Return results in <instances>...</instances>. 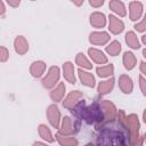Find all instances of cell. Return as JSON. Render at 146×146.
Returning <instances> with one entry per match:
<instances>
[{"label": "cell", "mask_w": 146, "mask_h": 146, "mask_svg": "<svg viewBox=\"0 0 146 146\" xmlns=\"http://www.w3.org/2000/svg\"><path fill=\"white\" fill-rule=\"evenodd\" d=\"M110 8L116 13L117 15L120 16H125V7L123 5L122 1H119V0H112L110 2Z\"/></svg>", "instance_id": "obj_17"}, {"label": "cell", "mask_w": 146, "mask_h": 146, "mask_svg": "<svg viewBox=\"0 0 146 146\" xmlns=\"http://www.w3.org/2000/svg\"><path fill=\"white\" fill-rule=\"evenodd\" d=\"M136 57L132 52H125L123 55V64H124V67L127 70H131L135 67L136 65Z\"/></svg>", "instance_id": "obj_21"}, {"label": "cell", "mask_w": 146, "mask_h": 146, "mask_svg": "<svg viewBox=\"0 0 146 146\" xmlns=\"http://www.w3.org/2000/svg\"><path fill=\"white\" fill-rule=\"evenodd\" d=\"M113 86H114V79H110V80L103 81L98 86V92L100 95H105V94L110 92L113 89Z\"/></svg>", "instance_id": "obj_20"}, {"label": "cell", "mask_w": 146, "mask_h": 146, "mask_svg": "<svg viewBox=\"0 0 146 146\" xmlns=\"http://www.w3.org/2000/svg\"><path fill=\"white\" fill-rule=\"evenodd\" d=\"M47 115H48V120L50 122V124L54 127V128H58L59 125V120H60V113H59V110L56 105H50L48 107V111H47Z\"/></svg>", "instance_id": "obj_4"}, {"label": "cell", "mask_w": 146, "mask_h": 146, "mask_svg": "<svg viewBox=\"0 0 146 146\" xmlns=\"http://www.w3.org/2000/svg\"><path fill=\"white\" fill-rule=\"evenodd\" d=\"M8 3H9L10 6H13V7H17V6L19 5V1H18V0H16V1H13V0H8Z\"/></svg>", "instance_id": "obj_32"}, {"label": "cell", "mask_w": 146, "mask_h": 146, "mask_svg": "<svg viewBox=\"0 0 146 146\" xmlns=\"http://www.w3.org/2000/svg\"><path fill=\"white\" fill-rule=\"evenodd\" d=\"M79 73V76H80V80L82 81L83 84L88 86V87H94L95 86V78L91 73H88V72H84L82 70H79L78 71Z\"/></svg>", "instance_id": "obj_16"}, {"label": "cell", "mask_w": 146, "mask_h": 146, "mask_svg": "<svg viewBox=\"0 0 146 146\" xmlns=\"http://www.w3.org/2000/svg\"><path fill=\"white\" fill-rule=\"evenodd\" d=\"M106 51L111 55V56H116L119 55V52L121 51V44L119 41H113L110 43V46L106 47Z\"/></svg>", "instance_id": "obj_25"}, {"label": "cell", "mask_w": 146, "mask_h": 146, "mask_svg": "<svg viewBox=\"0 0 146 146\" xmlns=\"http://www.w3.org/2000/svg\"><path fill=\"white\" fill-rule=\"evenodd\" d=\"M110 40V35L106 32H92L89 36V41L92 44H105Z\"/></svg>", "instance_id": "obj_5"}, {"label": "cell", "mask_w": 146, "mask_h": 146, "mask_svg": "<svg viewBox=\"0 0 146 146\" xmlns=\"http://www.w3.org/2000/svg\"><path fill=\"white\" fill-rule=\"evenodd\" d=\"M39 135H40L41 138H43L44 140H47L49 143H52L54 141V137H52L49 128L47 125H44V124H41L39 127Z\"/></svg>", "instance_id": "obj_23"}, {"label": "cell", "mask_w": 146, "mask_h": 146, "mask_svg": "<svg viewBox=\"0 0 146 146\" xmlns=\"http://www.w3.org/2000/svg\"><path fill=\"white\" fill-rule=\"evenodd\" d=\"M56 137H57V140L60 144V146H76L78 145V140L74 137H66L60 133H58Z\"/></svg>", "instance_id": "obj_19"}, {"label": "cell", "mask_w": 146, "mask_h": 146, "mask_svg": "<svg viewBox=\"0 0 146 146\" xmlns=\"http://www.w3.org/2000/svg\"><path fill=\"white\" fill-rule=\"evenodd\" d=\"M119 86H120L121 90L124 94H130L132 91V88H133V84H132L131 79L128 75H125V74H123V75L120 76V79H119Z\"/></svg>", "instance_id": "obj_9"}, {"label": "cell", "mask_w": 146, "mask_h": 146, "mask_svg": "<svg viewBox=\"0 0 146 146\" xmlns=\"http://www.w3.org/2000/svg\"><path fill=\"white\" fill-rule=\"evenodd\" d=\"M8 56H9L8 50H7L5 47H1V48H0V60H1L2 63L6 62L7 58H8Z\"/></svg>", "instance_id": "obj_28"}, {"label": "cell", "mask_w": 146, "mask_h": 146, "mask_svg": "<svg viewBox=\"0 0 146 146\" xmlns=\"http://www.w3.org/2000/svg\"><path fill=\"white\" fill-rule=\"evenodd\" d=\"M139 86H140V89H141L144 96H146V80L143 76H139Z\"/></svg>", "instance_id": "obj_29"}, {"label": "cell", "mask_w": 146, "mask_h": 146, "mask_svg": "<svg viewBox=\"0 0 146 146\" xmlns=\"http://www.w3.org/2000/svg\"><path fill=\"white\" fill-rule=\"evenodd\" d=\"M74 129H73V125H72V121L68 116H65L63 119V122H62V127H60V130H59V133L63 135V136H67V135H71L73 133Z\"/></svg>", "instance_id": "obj_15"}, {"label": "cell", "mask_w": 146, "mask_h": 146, "mask_svg": "<svg viewBox=\"0 0 146 146\" xmlns=\"http://www.w3.org/2000/svg\"><path fill=\"white\" fill-rule=\"evenodd\" d=\"M141 40H143V43H145V44H146V34H145V35H143Z\"/></svg>", "instance_id": "obj_36"}, {"label": "cell", "mask_w": 146, "mask_h": 146, "mask_svg": "<svg viewBox=\"0 0 146 146\" xmlns=\"http://www.w3.org/2000/svg\"><path fill=\"white\" fill-rule=\"evenodd\" d=\"M99 106H100V110H102V113H103L102 122L106 123V122L114 121V119L116 116V108L113 105V103H111L110 100H103L99 104Z\"/></svg>", "instance_id": "obj_2"}, {"label": "cell", "mask_w": 146, "mask_h": 146, "mask_svg": "<svg viewBox=\"0 0 146 146\" xmlns=\"http://www.w3.org/2000/svg\"><path fill=\"white\" fill-rule=\"evenodd\" d=\"M140 71L146 75V63L145 62H141L140 63Z\"/></svg>", "instance_id": "obj_31"}, {"label": "cell", "mask_w": 146, "mask_h": 146, "mask_svg": "<svg viewBox=\"0 0 146 146\" xmlns=\"http://www.w3.org/2000/svg\"><path fill=\"white\" fill-rule=\"evenodd\" d=\"M143 119H144V122L146 123V110H145L144 113H143Z\"/></svg>", "instance_id": "obj_35"}, {"label": "cell", "mask_w": 146, "mask_h": 146, "mask_svg": "<svg viewBox=\"0 0 146 146\" xmlns=\"http://www.w3.org/2000/svg\"><path fill=\"white\" fill-rule=\"evenodd\" d=\"M86 146H94V145H91V144H87Z\"/></svg>", "instance_id": "obj_38"}, {"label": "cell", "mask_w": 146, "mask_h": 146, "mask_svg": "<svg viewBox=\"0 0 146 146\" xmlns=\"http://www.w3.org/2000/svg\"><path fill=\"white\" fill-rule=\"evenodd\" d=\"M14 46H15V50H16V52H18L19 55H24V54L27 51V49H29L27 41H26L25 38L22 36V35H18V36L15 39Z\"/></svg>", "instance_id": "obj_12"}, {"label": "cell", "mask_w": 146, "mask_h": 146, "mask_svg": "<svg viewBox=\"0 0 146 146\" xmlns=\"http://www.w3.org/2000/svg\"><path fill=\"white\" fill-rule=\"evenodd\" d=\"M110 31L114 34H117V33H121L124 29V24L121 19L116 18L115 16L113 15H110Z\"/></svg>", "instance_id": "obj_7"}, {"label": "cell", "mask_w": 146, "mask_h": 146, "mask_svg": "<svg viewBox=\"0 0 146 146\" xmlns=\"http://www.w3.org/2000/svg\"><path fill=\"white\" fill-rule=\"evenodd\" d=\"M114 72V67L112 64H108V65H105V66H100V67H97V74L99 76H110L112 75Z\"/></svg>", "instance_id": "obj_24"}, {"label": "cell", "mask_w": 146, "mask_h": 146, "mask_svg": "<svg viewBox=\"0 0 146 146\" xmlns=\"http://www.w3.org/2000/svg\"><path fill=\"white\" fill-rule=\"evenodd\" d=\"M145 140H146V133H145Z\"/></svg>", "instance_id": "obj_39"}, {"label": "cell", "mask_w": 146, "mask_h": 146, "mask_svg": "<svg viewBox=\"0 0 146 146\" xmlns=\"http://www.w3.org/2000/svg\"><path fill=\"white\" fill-rule=\"evenodd\" d=\"M89 3H90V6H92V7H100V6L104 3V1H103V0H90Z\"/></svg>", "instance_id": "obj_30"}, {"label": "cell", "mask_w": 146, "mask_h": 146, "mask_svg": "<svg viewBox=\"0 0 146 146\" xmlns=\"http://www.w3.org/2000/svg\"><path fill=\"white\" fill-rule=\"evenodd\" d=\"M88 54L91 57V59L95 63H97V64H105V63H107V57L100 50H98V49L90 48V49H88Z\"/></svg>", "instance_id": "obj_8"}, {"label": "cell", "mask_w": 146, "mask_h": 146, "mask_svg": "<svg viewBox=\"0 0 146 146\" xmlns=\"http://www.w3.org/2000/svg\"><path fill=\"white\" fill-rule=\"evenodd\" d=\"M125 42L128 43L129 47H131V48H133V49H138V48L140 47L139 41H138V39H137V35H136L133 32H131V31L125 34Z\"/></svg>", "instance_id": "obj_22"}, {"label": "cell", "mask_w": 146, "mask_h": 146, "mask_svg": "<svg viewBox=\"0 0 146 146\" xmlns=\"http://www.w3.org/2000/svg\"><path fill=\"white\" fill-rule=\"evenodd\" d=\"M80 98H82V92H80V91H72L67 97H66V99L64 100V103H63V105H64V107H66V108H73L75 105H76V103L79 102V99Z\"/></svg>", "instance_id": "obj_6"}, {"label": "cell", "mask_w": 146, "mask_h": 146, "mask_svg": "<svg viewBox=\"0 0 146 146\" xmlns=\"http://www.w3.org/2000/svg\"><path fill=\"white\" fill-rule=\"evenodd\" d=\"M129 8H130V19L136 21V19H138V18L141 16V13H143V5H141L140 2H138V1L130 2Z\"/></svg>", "instance_id": "obj_10"}, {"label": "cell", "mask_w": 146, "mask_h": 146, "mask_svg": "<svg viewBox=\"0 0 146 146\" xmlns=\"http://www.w3.org/2000/svg\"><path fill=\"white\" fill-rule=\"evenodd\" d=\"M64 94H65V86H64V83H59V84L50 92V96H51L52 100L59 102V100H62V98L64 97Z\"/></svg>", "instance_id": "obj_18"}, {"label": "cell", "mask_w": 146, "mask_h": 146, "mask_svg": "<svg viewBox=\"0 0 146 146\" xmlns=\"http://www.w3.org/2000/svg\"><path fill=\"white\" fill-rule=\"evenodd\" d=\"M0 13H1V15H3L5 14V5H3V2L2 1H0Z\"/></svg>", "instance_id": "obj_33"}, {"label": "cell", "mask_w": 146, "mask_h": 146, "mask_svg": "<svg viewBox=\"0 0 146 146\" xmlns=\"http://www.w3.org/2000/svg\"><path fill=\"white\" fill-rule=\"evenodd\" d=\"M75 62H76V64H78L79 66H82V67H84V68H91V67H92L91 63H90V62L86 58V56H84L83 54H81V52L76 55Z\"/></svg>", "instance_id": "obj_26"}, {"label": "cell", "mask_w": 146, "mask_h": 146, "mask_svg": "<svg viewBox=\"0 0 146 146\" xmlns=\"http://www.w3.org/2000/svg\"><path fill=\"white\" fill-rule=\"evenodd\" d=\"M44 70H46V64L43 62H34L30 67V72L34 78L41 76Z\"/></svg>", "instance_id": "obj_14"}, {"label": "cell", "mask_w": 146, "mask_h": 146, "mask_svg": "<svg viewBox=\"0 0 146 146\" xmlns=\"http://www.w3.org/2000/svg\"><path fill=\"white\" fill-rule=\"evenodd\" d=\"M143 55H144V57L146 58V49H144V50H143Z\"/></svg>", "instance_id": "obj_37"}, {"label": "cell", "mask_w": 146, "mask_h": 146, "mask_svg": "<svg viewBox=\"0 0 146 146\" xmlns=\"http://www.w3.org/2000/svg\"><path fill=\"white\" fill-rule=\"evenodd\" d=\"M33 146H48V145H46L43 143H40V141H36V143L33 144Z\"/></svg>", "instance_id": "obj_34"}, {"label": "cell", "mask_w": 146, "mask_h": 146, "mask_svg": "<svg viewBox=\"0 0 146 146\" xmlns=\"http://www.w3.org/2000/svg\"><path fill=\"white\" fill-rule=\"evenodd\" d=\"M125 123L130 135V145L131 146H141L143 137L139 136V121L137 115L130 114L125 116Z\"/></svg>", "instance_id": "obj_1"}, {"label": "cell", "mask_w": 146, "mask_h": 146, "mask_svg": "<svg viewBox=\"0 0 146 146\" xmlns=\"http://www.w3.org/2000/svg\"><path fill=\"white\" fill-rule=\"evenodd\" d=\"M135 29H136L137 31H139V32H143V31H145V30H146V14H145V16H144L143 21L135 25Z\"/></svg>", "instance_id": "obj_27"}, {"label": "cell", "mask_w": 146, "mask_h": 146, "mask_svg": "<svg viewBox=\"0 0 146 146\" xmlns=\"http://www.w3.org/2000/svg\"><path fill=\"white\" fill-rule=\"evenodd\" d=\"M64 76L70 83H75V76H74V66L71 62H66L63 66Z\"/></svg>", "instance_id": "obj_13"}, {"label": "cell", "mask_w": 146, "mask_h": 146, "mask_svg": "<svg viewBox=\"0 0 146 146\" xmlns=\"http://www.w3.org/2000/svg\"><path fill=\"white\" fill-rule=\"evenodd\" d=\"M106 23V18H105V15L103 13H92L90 15V24L94 26V27H103Z\"/></svg>", "instance_id": "obj_11"}, {"label": "cell", "mask_w": 146, "mask_h": 146, "mask_svg": "<svg viewBox=\"0 0 146 146\" xmlns=\"http://www.w3.org/2000/svg\"><path fill=\"white\" fill-rule=\"evenodd\" d=\"M58 79H59V68L57 66H51L49 68L48 74L42 80V84H43V87L50 89V88H52L57 83Z\"/></svg>", "instance_id": "obj_3"}]
</instances>
